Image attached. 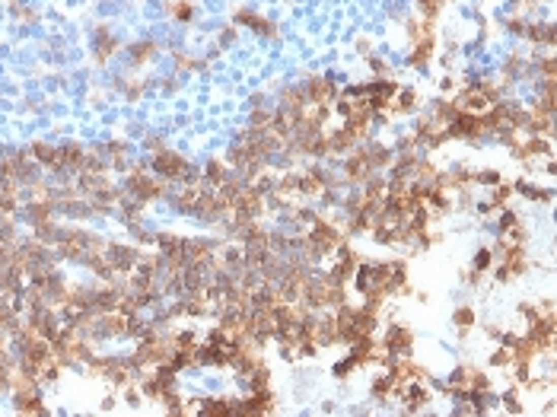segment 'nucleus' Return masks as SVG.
Wrapping results in <instances>:
<instances>
[{
  "instance_id": "obj_1",
  "label": "nucleus",
  "mask_w": 557,
  "mask_h": 417,
  "mask_svg": "<svg viewBox=\"0 0 557 417\" xmlns=\"http://www.w3.org/2000/svg\"><path fill=\"white\" fill-rule=\"evenodd\" d=\"M382 350L385 354H408L411 350V331L392 325L385 331V338H382Z\"/></svg>"
},
{
  "instance_id": "obj_2",
  "label": "nucleus",
  "mask_w": 557,
  "mask_h": 417,
  "mask_svg": "<svg viewBox=\"0 0 557 417\" xmlns=\"http://www.w3.org/2000/svg\"><path fill=\"white\" fill-rule=\"evenodd\" d=\"M490 261H494V252H490V248H481V252H478V258H475V271L490 268Z\"/></svg>"
},
{
  "instance_id": "obj_4",
  "label": "nucleus",
  "mask_w": 557,
  "mask_h": 417,
  "mask_svg": "<svg viewBox=\"0 0 557 417\" xmlns=\"http://www.w3.org/2000/svg\"><path fill=\"white\" fill-rule=\"evenodd\" d=\"M478 182L481 185H500V175L497 172H478Z\"/></svg>"
},
{
  "instance_id": "obj_3",
  "label": "nucleus",
  "mask_w": 557,
  "mask_h": 417,
  "mask_svg": "<svg viewBox=\"0 0 557 417\" xmlns=\"http://www.w3.org/2000/svg\"><path fill=\"white\" fill-rule=\"evenodd\" d=\"M471 322H475V312H471V309H458V312H455V325H462V328H468Z\"/></svg>"
},
{
  "instance_id": "obj_5",
  "label": "nucleus",
  "mask_w": 557,
  "mask_h": 417,
  "mask_svg": "<svg viewBox=\"0 0 557 417\" xmlns=\"http://www.w3.org/2000/svg\"><path fill=\"white\" fill-rule=\"evenodd\" d=\"M420 7L427 10V13H436V7H440V0H420Z\"/></svg>"
}]
</instances>
